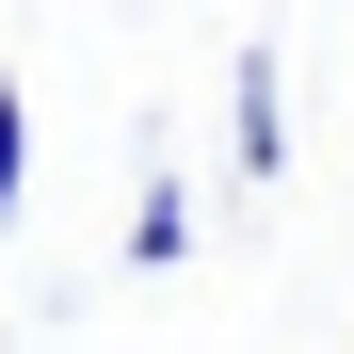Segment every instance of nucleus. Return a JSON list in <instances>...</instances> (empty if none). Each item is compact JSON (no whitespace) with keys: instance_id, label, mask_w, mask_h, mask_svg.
<instances>
[{"instance_id":"obj_1","label":"nucleus","mask_w":354,"mask_h":354,"mask_svg":"<svg viewBox=\"0 0 354 354\" xmlns=\"http://www.w3.org/2000/svg\"><path fill=\"white\" fill-rule=\"evenodd\" d=\"M194 258V194H177V161H145V194H129V274H177Z\"/></svg>"},{"instance_id":"obj_2","label":"nucleus","mask_w":354,"mask_h":354,"mask_svg":"<svg viewBox=\"0 0 354 354\" xmlns=\"http://www.w3.org/2000/svg\"><path fill=\"white\" fill-rule=\"evenodd\" d=\"M225 129H242V177H274V161H290V97H274L258 48H242V81H225Z\"/></svg>"},{"instance_id":"obj_3","label":"nucleus","mask_w":354,"mask_h":354,"mask_svg":"<svg viewBox=\"0 0 354 354\" xmlns=\"http://www.w3.org/2000/svg\"><path fill=\"white\" fill-rule=\"evenodd\" d=\"M17 194H32V97L0 81V209H17Z\"/></svg>"}]
</instances>
